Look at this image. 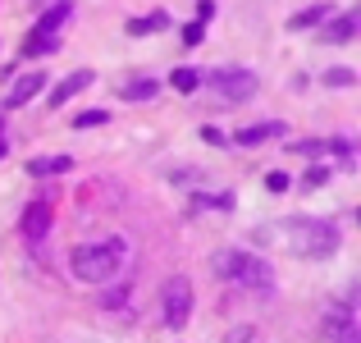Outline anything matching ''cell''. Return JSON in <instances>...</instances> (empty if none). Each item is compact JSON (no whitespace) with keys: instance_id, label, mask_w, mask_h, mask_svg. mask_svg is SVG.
Returning a JSON list of instances; mask_svg holds the SVG:
<instances>
[{"instance_id":"cell-28","label":"cell","mask_w":361,"mask_h":343,"mask_svg":"<svg viewBox=\"0 0 361 343\" xmlns=\"http://www.w3.org/2000/svg\"><path fill=\"white\" fill-rule=\"evenodd\" d=\"M5 151H9V142H5V138H0V160H5Z\"/></svg>"},{"instance_id":"cell-20","label":"cell","mask_w":361,"mask_h":343,"mask_svg":"<svg viewBox=\"0 0 361 343\" xmlns=\"http://www.w3.org/2000/svg\"><path fill=\"white\" fill-rule=\"evenodd\" d=\"M265 188H270V193H288V188H293V179L283 174V169H274V174H265Z\"/></svg>"},{"instance_id":"cell-11","label":"cell","mask_w":361,"mask_h":343,"mask_svg":"<svg viewBox=\"0 0 361 343\" xmlns=\"http://www.w3.org/2000/svg\"><path fill=\"white\" fill-rule=\"evenodd\" d=\"M353 32H357V14H334V18H329V28L320 32V42L343 46V42H353Z\"/></svg>"},{"instance_id":"cell-4","label":"cell","mask_w":361,"mask_h":343,"mask_svg":"<svg viewBox=\"0 0 361 343\" xmlns=\"http://www.w3.org/2000/svg\"><path fill=\"white\" fill-rule=\"evenodd\" d=\"M160 316L169 330H183L192 320V279L188 275H169L165 289H160Z\"/></svg>"},{"instance_id":"cell-25","label":"cell","mask_w":361,"mask_h":343,"mask_svg":"<svg viewBox=\"0 0 361 343\" xmlns=\"http://www.w3.org/2000/svg\"><path fill=\"white\" fill-rule=\"evenodd\" d=\"M307 183H311V188L329 183V165H316V169H311V174H307Z\"/></svg>"},{"instance_id":"cell-19","label":"cell","mask_w":361,"mask_h":343,"mask_svg":"<svg viewBox=\"0 0 361 343\" xmlns=\"http://www.w3.org/2000/svg\"><path fill=\"white\" fill-rule=\"evenodd\" d=\"M357 73L353 69H325V88H353Z\"/></svg>"},{"instance_id":"cell-15","label":"cell","mask_w":361,"mask_h":343,"mask_svg":"<svg viewBox=\"0 0 361 343\" xmlns=\"http://www.w3.org/2000/svg\"><path fill=\"white\" fill-rule=\"evenodd\" d=\"M169 88L188 97V92H197V88H202V73H197V69H174V73H169Z\"/></svg>"},{"instance_id":"cell-26","label":"cell","mask_w":361,"mask_h":343,"mask_svg":"<svg viewBox=\"0 0 361 343\" xmlns=\"http://www.w3.org/2000/svg\"><path fill=\"white\" fill-rule=\"evenodd\" d=\"M206 18H215V0H202V5H197V23H206Z\"/></svg>"},{"instance_id":"cell-14","label":"cell","mask_w":361,"mask_h":343,"mask_svg":"<svg viewBox=\"0 0 361 343\" xmlns=\"http://www.w3.org/2000/svg\"><path fill=\"white\" fill-rule=\"evenodd\" d=\"M156 92H160L156 78H133V83H123V101H151Z\"/></svg>"},{"instance_id":"cell-10","label":"cell","mask_w":361,"mask_h":343,"mask_svg":"<svg viewBox=\"0 0 361 343\" xmlns=\"http://www.w3.org/2000/svg\"><path fill=\"white\" fill-rule=\"evenodd\" d=\"M69 18H73V5H69V0H55V5L46 9L42 18H37V32H32V37H55L64 23H69Z\"/></svg>"},{"instance_id":"cell-23","label":"cell","mask_w":361,"mask_h":343,"mask_svg":"<svg viewBox=\"0 0 361 343\" xmlns=\"http://www.w3.org/2000/svg\"><path fill=\"white\" fill-rule=\"evenodd\" d=\"M202 37H206V23H188V28H183V42H188V46H197Z\"/></svg>"},{"instance_id":"cell-21","label":"cell","mask_w":361,"mask_h":343,"mask_svg":"<svg viewBox=\"0 0 361 343\" xmlns=\"http://www.w3.org/2000/svg\"><path fill=\"white\" fill-rule=\"evenodd\" d=\"M123 298H128V289L119 284V289H110L106 298H101V307H110V311H115V307H123Z\"/></svg>"},{"instance_id":"cell-1","label":"cell","mask_w":361,"mask_h":343,"mask_svg":"<svg viewBox=\"0 0 361 343\" xmlns=\"http://www.w3.org/2000/svg\"><path fill=\"white\" fill-rule=\"evenodd\" d=\"M123 261H128V243L123 238H101V243H82L73 247L69 265L82 284H115Z\"/></svg>"},{"instance_id":"cell-9","label":"cell","mask_w":361,"mask_h":343,"mask_svg":"<svg viewBox=\"0 0 361 343\" xmlns=\"http://www.w3.org/2000/svg\"><path fill=\"white\" fill-rule=\"evenodd\" d=\"M279 133H288L279 119H265V124H247V128L233 133V142L238 147H261V142H270V138H279Z\"/></svg>"},{"instance_id":"cell-24","label":"cell","mask_w":361,"mask_h":343,"mask_svg":"<svg viewBox=\"0 0 361 343\" xmlns=\"http://www.w3.org/2000/svg\"><path fill=\"white\" fill-rule=\"evenodd\" d=\"M229 343H256V330H252V325H238V330L229 335Z\"/></svg>"},{"instance_id":"cell-27","label":"cell","mask_w":361,"mask_h":343,"mask_svg":"<svg viewBox=\"0 0 361 343\" xmlns=\"http://www.w3.org/2000/svg\"><path fill=\"white\" fill-rule=\"evenodd\" d=\"M329 343H361V330L353 325V330H343V335H334V339H329Z\"/></svg>"},{"instance_id":"cell-12","label":"cell","mask_w":361,"mask_h":343,"mask_svg":"<svg viewBox=\"0 0 361 343\" xmlns=\"http://www.w3.org/2000/svg\"><path fill=\"white\" fill-rule=\"evenodd\" d=\"M73 169V156H42V160H27V174L32 179H51V174H64Z\"/></svg>"},{"instance_id":"cell-7","label":"cell","mask_w":361,"mask_h":343,"mask_svg":"<svg viewBox=\"0 0 361 343\" xmlns=\"http://www.w3.org/2000/svg\"><path fill=\"white\" fill-rule=\"evenodd\" d=\"M46 234H51V202H32L23 211V238L27 243H42Z\"/></svg>"},{"instance_id":"cell-18","label":"cell","mask_w":361,"mask_h":343,"mask_svg":"<svg viewBox=\"0 0 361 343\" xmlns=\"http://www.w3.org/2000/svg\"><path fill=\"white\" fill-rule=\"evenodd\" d=\"M101 124H110L106 110H82L78 119H73V128H101Z\"/></svg>"},{"instance_id":"cell-8","label":"cell","mask_w":361,"mask_h":343,"mask_svg":"<svg viewBox=\"0 0 361 343\" xmlns=\"http://www.w3.org/2000/svg\"><path fill=\"white\" fill-rule=\"evenodd\" d=\"M92 83H97V73H92V69H78V73H69V78H64L60 88L51 92V106H55V110H60V106H69V101L78 97V92H87Z\"/></svg>"},{"instance_id":"cell-2","label":"cell","mask_w":361,"mask_h":343,"mask_svg":"<svg viewBox=\"0 0 361 343\" xmlns=\"http://www.w3.org/2000/svg\"><path fill=\"white\" fill-rule=\"evenodd\" d=\"M211 270L220 279L238 284V289H252V293H274V265L256 252H215L211 256Z\"/></svg>"},{"instance_id":"cell-5","label":"cell","mask_w":361,"mask_h":343,"mask_svg":"<svg viewBox=\"0 0 361 343\" xmlns=\"http://www.w3.org/2000/svg\"><path fill=\"white\" fill-rule=\"evenodd\" d=\"M206 83H211V92L220 101H229V106L256 97V73L252 69H215V73H206Z\"/></svg>"},{"instance_id":"cell-29","label":"cell","mask_w":361,"mask_h":343,"mask_svg":"<svg viewBox=\"0 0 361 343\" xmlns=\"http://www.w3.org/2000/svg\"><path fill=\"white\" fill-rule=\"evenodd\" d=\"M0 128H5V119H0Z\"/></svg>"},{"instance_id":"cell-3","label":"cell","mask_w":361,"mask_h":343,"mask_svg":"<svg viewBox=\"0 0 361 343\" xmlns=\"http://www.w3.org/2000/svg\"><path fill=\"white\" fill-rule=\"evenodd\" d=\"M274 229H283V247H293L298 256H334L338 252V224H329V220H288V224H274Z\"/></svg>"},{"instance_id":"cell-13","label":"cell","mask_w":361,"mask_h":343,"mask_svg":"<svg viewBox=\"0 0 361 343\" xmlns=\"http://www.w3.org/2000/svg\"><path fill=\"white\" fill-rule=\"evenodd\" d=\"M329 18H334V5H311V9H302V14H293V18H288V28H293V32H302V28L329 23Z\"/></svg>"},{"instance_id":"cell-6","label":"cell","mask_w":361,"mask_h":343,"mask_svg":"<svg viewBox=\"0 0 361 343\" xmlns=\"http://www.w3.org/2000/svg\"><path fill=\"white\" fill-rule=\"evenodd\" d=\"M42 88H46V73L42 69H32V73H23V78L9 88V97H5V110H18V106H27L32 97H42Z\"/></svg>"},{"instance_id":"cell-16","label":"cell","mask_w":361,"mask_h":343,"mask_svg":"<svg viewBox=\"0 0 361 343\" xmlns=\"http://www.w3.org/2000/svg\"><path fill=\"white\" fill-rule=\"evenodd\" d=\"M165 23H169V14H160V9H156V14H147V18H133L128 32H133V37H142V32H160Z\"/></svg>"},{"instance_id":"cell-17","label":"cell","mask_w":361,"mask_h":343,"mask_svg":"<svg viewBox=\"0 0 361 343\" xmlns=\"http://www.w3.org/2000/svg\"><path fill=\"white\" fill-rule=\"evenodd\" d=\"M55 46H60V42H55V37H27V46H23V55H51V51H55Z\"/></svg>"},{"instance_id":"cell-22","label":"cell","mask_w":361,"mask_h":343,"mask_svg":"<svg viewBox=\"0 0 361 343\" xmlns=\"http://www.w3.org/2000/svg\"><path fill=\"white\" fill-rule=\"evenodd\" d=\"M202 142H211V147H224L229 138H224V133L215 128V124H206V128H202Z\"/></svg>"}]
</instances>
